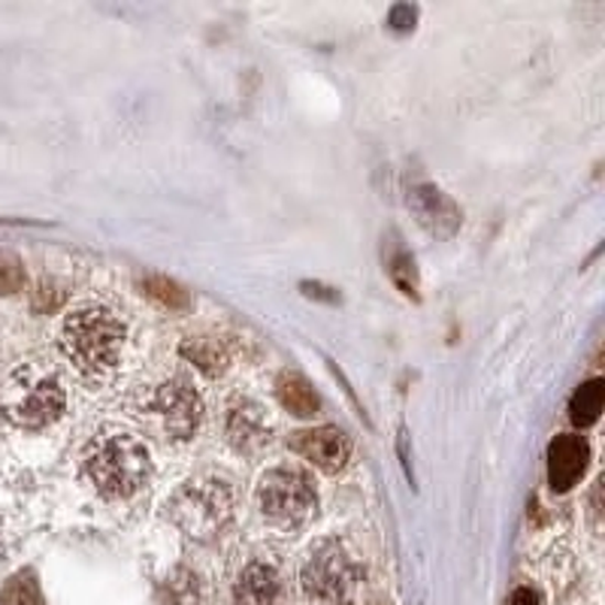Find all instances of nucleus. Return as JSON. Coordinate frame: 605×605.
I'll use <instances>...</instances> for the list:
<instances>
[{"instance_id": "9", "label": "nucleus", "mask_w": 605, "mask_h": 605, "mask_svg": "<svg viewBox=\"0 0 605 605\" xmlns=\"http://www.w3.org/2000/svg\"><path fill=\"white\" fill-rule=\"evenodd\" d=\"M227 442L239 454H258L270 442V421L255 400H237L227 409Z\"/></svg>"}, {"instance_id": "1", "label": "nucleus", "mask_w": 605, "mask_h": 605, "mask_svg": "<svg viewBox=\"0 0 605 605\" xmlns=\"http://www.w3.org/2000/svg\"><path fill=\"white\" fill-rule=\"evenodd\" d=\"M61 348L79 372L91 379H104L119 367L121 348H125V324L112 309L97 306V303L73 309L64 318Z\"/></svg>"}, {"instance_id": "16", "label": "nucleus", "mask_w": 605, "mask_h": 605, "mask_svg": "<svg viewBox=\"0 0 605 605\" xmlns=\"http://www.w3.org/2000/svg\"><path fill=\"white\" fill-rule=\"evenodd\" d=\"M143 294H149V298L158 300L166 309L191 306L188 291L179 285V282H173V279H164V276H149V279H143Z\"/></svg>"}, {"instance_id": "19", "label": "nucleus", "mask_w": 605, "mask_h": 605, "mask_svg": "<svg viewBox=\"0 0 605 605\" xmlns=\"http://www.w3.org/2000/svg\"><path fill=\"white\" fill-rule=\"evenodd\" d=\"M24 288V270L19 258L0 255V294H15Z\"/></svg>"}, {"instance_id": "17", "label": "nucleus", "mask_w": 605, "mask_h": 605, "mask_svg": "<svg viewBox=\"0 0 605 605\" xmlns=\"http://www.w3.org/2000/svg\"><path fill=\"white\" fill-rule=\"evenodd\" d=\"M170 596L176 605H206V591H203V582L188 570H179L173 579H170Z\"/></svg>"}, {"instance_id": "4", "label": "nucleus", "mask_w": 605, "mask_h": 605, "mask_svg": "<svg viewBox=\"0 0 605 605\" xmlns=\"http://www.w3.org/2000/svg\"><path fill=\"white\" fill-rule=\"evenodd\" d=\"M67 406V393L61 379L46 367H19L3 385V412L19 428L40 430L58 421Z\"/></svg>"}, {"instance_id": "12", "label": "nucleus", "mask_w": 605, "mask_h": 605, "mask_svg": "<svg viewBox=\"0 0 605 605\" xmlns=\"http://www.w3.org/2000/svg\"><path fill=\"white\" fill-rule=\"evenodd\" d=\"M409 206L418 213L421 225L430 227V230H436V234H452L454 227L461 225L457 206H454L440 188H433V185H421V188L412 191Z\"/></svg>"}, {"instance_id": "5", "label": "nucleus", "mask_w": 605, "mask_h": 605, "mask_svg": "<svg viewBox=\"0 0 605 605\" xmlns=\"http://www.w3.org/2000/svg\"><path fill=\"white\" fill-rule=\"evenodd\" d=\"M258 506L267 521L279 527H300L318 509L315 485L298 466H276L261 475L258 485Z\"/></svg>"}, {"instance_id": "3", "label": "nucleus", "mask_w": 605, "mask_h": 605, "mask_svg": "<svg viewBox=\"0 0 605 605\" xmlns=\"http://www.w3.org/2000/svg\"><path fill=\"white\" fill-rule=\"evenodd\" d=\"M166 515L191 539H213L234 515V490L218 475H197L170 497Z\"/></svg>"}, {"instance_id": "13", "label": "nucleus", "mask_w": 605, "mask_h": 605, "mask_svg": "<svg viewBox=\"0 0 605 605\" xmlns=\"http://www.w3.org/2000/svg\"><path fill=\"white\" fill-rule=\"evenodd\" d=\"M279 400H282L288 412H294L298 418L318 415V397L300 372H285L279 379Z\"/></svg>"}, {"instance_id": "20", "label": "nucleus", "mask_w": 605, "mask_h": 605, "mask_svg": "<svg viewBox=\"0 0 605 605\" xmlns=\"http://www.w3.org/2000/svg\"><path fill=\"white\" fill-rule=\"evenodd\" d=\"M509 605H539V596H536L530 587H518V591L511 594Z\"/></svg>"}, {"instance_id": "14", "label": "nucleus", "mask_w": 605, "mask_h": 605, "mask_svg": "<svg viewBox=\"0 0 605 605\" xmlns=\"http://www.w3.org/2000/svg\"><path fill=\"white\" fill-rule=\"evenodd\" d=\"M603 403H605L603 379L584 381L582 388L572 393L570 421L575 424V428H591V424H596L599 415H603Z\"/></svg>"}, {"instance_id": "15", "label": "nucleus", "mask_w": 605, "mask_h": 605, "mask_svg": "<svg viewBox=\"0 0 605 605\" xmlns=\"http://www.w3.org/2000/svg\"><path fill=\"white\" fill-rule=\"evenodd\" d=\"M182 355L188 357L194 367L206 372V376H222L230 364V357H227L225 345L218 343V339H209V336H197V339H185L182 343Z\"/></svg>"}, {"instance_id": "2", "label": "nucleus", "mask_w": 605, "mask_h": 605, "mask_svg": "<svg viewBox=\"0 0 605 605\" xmlns=\"http://www.w3.org/2000/svg\"><path fill=\"white\" fill-rule=\"evenodd\" d=\"M85 475L107 497L125 499L137 494L152 475V457L143 442L125 430H107L88 442L83 457Z\"/></svg>"}, {"instance_id": "6", "label": "nucleus", "mask_w": 605, "mask_h": 605, "mask_svg": "<svg viewBox=\"0 0 605 605\" xmlns=\"http://www.w3.org/2000/svg\"><path fill=\"white\" fill-rule=\"evenodd\" d=\"M300 582H303V591L318 605H355L360 572H357L355 560L345 554L343 545L321 542L309 551Z\"/></svg>"}, {"instance_id": "7", "label": "nucleus", "mask_w": 605, "mask_h": 605, "mask_svg": "<svg viewBox=\"0 0 605 605\" xmlns=\"http://www.w3.org/2000/svg\"><path fill=\"white\" fill-rule=\"evenodd\" d=\"M152 412L161 418V428L170 440H191L203 418L201 393L191 388V381L170 379L152 397Z\"/></svg>"}, {"instance_id": "18", "label": "nucleus", "mask_w": 605, "mask_h": 605, "mask_svg": "<svg viewBox=\"0 0 605 605\" xmlns=\"http://www.w3.org/2000/svg\"><path fill=\"white\" fill-rule=\"evenodd\" d=\"M388 273L397 282V288L403 291L406 298H418V273H415V261L409 251H397L391 261H388Z\"/></svg>"}, {"instance_id": "11", "label": "nucleus", "mask_w": 605, "mask_h": 605, "mask_svg": "<svg viewBox=\"0 0 605 605\" xmlns=\"http://www.w3.org/2000/svg\"><path fill=\"white\" fill-rule=\"evenodd\" d=\"M234 605H282V579L267 563H249L234 587Z\"/></svg>"}, {"instance_id": "10", "label": "nucleus", "mask_w": 605, "mask_h": 605, "mask_svg": "<svg viewBox=\"0 0 605 605\" xmlns=\"http://www.w3.org/2000/svg\"><path fill=\"white\" fill-rule=\"evenodd\" d=\"M591 461V449L582 436H558L548 449V482L551 490L566 494L587 469Z\"/></svg>"}, {"instance_id": "8", "label": "nucleus", "mask_w": 605, "mask_h": 605, "mask_svg": "<svg viewBox=\"0 0 605 605\" xmlns=\"http://www.w3.org/2000/svg\"><path fill=\"white\" fill-rule=\"evenodd\" d=\"M291 452L300 454L303 461H309L321 473H339L348 457H352V440L345 436L339 428H315V430H300L291 440Z\"/></svg>"}]
</instances>
